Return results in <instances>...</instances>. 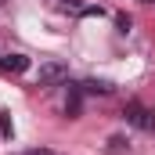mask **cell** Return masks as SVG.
I'll list each match as a JSON object with an SVG mask.
<instances>
[{
  "instance_id": "6da1fadb",
  "label": "cell",
  "mask_w": 155,
  "mask_h": 155,
  "mask_svg": "<svg viewBox=\"0 0 155 155\" xmlns=\"http://www.w3.org/2000/svg\"><path fill=\"white\" fill-rule=\"evenodd\" d=\"M123 119H126L134 130H144V134H152V130H155V112H152V108H144L141 101H126V105H123Z\"/></svg>"
},
{
  "instance_id": "7a4b0ae2",
  "label": "cell",
  "mask_w": 155,
  "mask_h": 155,
  "mask_svg": "<svg viewBox=\"0 0 155 155\" xmlns=\"http://www.w3.org/2000/svg\"><path fill=\"white\" fill-rule=\"evenodd\" d=\"M69 79V65L65 61H43L40 65V72H36V87H58V83H65Z\"/></svg>"
},
{
  "instance_id": "3957f363",
  "label": "cell",
  "mask_w": 155,
  "mask_h": 155,
  "mask_svg": "<svg viewBox=\"0 0 155 155\" xmlns=\"http://www.w3.org/2000/svg\"><path fill=\"white\" fill-rule=\"evenodd\" d=\"M79 108H83V87L79 83H69V97H65V116L79 119Z\"/></svg>"
},
{
  "instance_id": "277c9868",
  "label": "cell",
  "mask_w": 155,
  "mask_h": 155,
  "mask_svg": "<svg viewBox=\"0 0 155 155\" xmlns=\"http://www.w3.org/2000/svg\"><path fill=\"white\" fill-rule=\"evenodd\" d=\"M0 69H7V72H15V76H22V72H29V58H25V54H4V61H0Z\"/></svg>"
},
{
  "instance_id": "5b68a950",
  "label": "cell",
  "mask_w": 155,
  "mask_h": 155,
  "mask_svg": "<svg viewBox=\"0 0 155 155\" xmlns=\"http://www.w3.org/2000/svg\"><path fill=\"white\" fill-rule=\"evenodd\" d=\"M105 152H108V155H123V152H130V137H126V134H112V137L105 141Z\"/></svg>"
},
{
  "instance_id": "8992f818",
  "label": "cell",
  "mask_w": 155,
  "mask_h": 155,
  "mask_svg": "<svg viewBox=\"0 0 155 155\" xmlns=\"http://www.w3.org/2000/svg\"><path fill=\"white\" fill-rule=\"evenodd\" d=\"M83 94H112V83H105V79H87V83H83Z\"/></svg>"
},
{
  "instance_id": "52a82bcc",
  "label": "cell",
  "mask_w": 155,
  "mask_h": 155,
  "mask_svg": "<svg viewBox=\"0 0 155 155\" xmlns=\"http://www.w3.org/2000/svg\"><path fill=\"white\" fill-rule=\"evenodd\" d=\"M0 137H15V123H11V112H0Z\"/></svg>"
},
{
  "instance_id": "ba28073f",
  "label": "cell",
  "mask_w": 155,
  "mask_h": 155,
  "mask_svg": "<svg viewBox=\"0 0 155 155\" xmlns=\"http://www.w3.org/2000/svg\"><path fill=\"white\" fill-rule=\"evenodd\" d=\"M116 25H119V33H130L134 22H130V15H116Z\"/></svg>"
},
{
  "instance_id": "9c48e42d",
  "label": "cell",
  "mask_w": 155,
  "mask_h": 155,
  "mask_svg": "<svg viewBox=\"0 0 155 155\" xmlns=\"http://www.w3.org/2000/svg\"><path fill=\"white\" fill-rule=\"evenodd\" d=\"M58 4H72V0H58Z\"/></svg>"
},
{
  "instance_id": "30bf717a",
  "label": "cell",
  "mask_w": 155,
  "mask_h": 155,
  "mask_svg": "<svg viewBox=\"0 0 155 155\" xmlns=\"http://www.w3.org/2000/svg\"><path fill=\"white\" fill-rule=\"evenodd\" d=\"M144 4H155V0H144Z\"/></svg>"
},
{
  "instance_id": "8fae6325",
  "label": "cell",
  "mask_w": 155,
  "mask_h": 155,
  "mask_svg": "<svg viewBox=\"0 0 155 155\" xmlns=\"http://www.w3.org/2000/svg\"><path fill=\"white\" fill-rule=\"evenodd\" d=\"M0 61H4V58H0Z\"/></svg>"
}]
</instances>
